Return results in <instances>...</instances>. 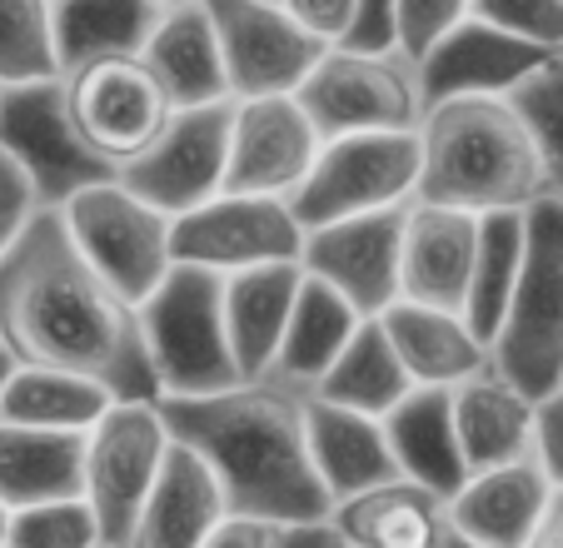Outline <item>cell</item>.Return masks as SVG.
I'll return each mask as SVG.
<instances>
[{"label": "cell", "instance_id": "cell-1", "mask_svg": "<svg viewBox=\"0 0 563 548\" xmlns=\"http://www.w3.org/2000/svg\"><path fill=\"white\" fill-rule=\"evenodd\" d=\"M0 344L21 364H55L100 380L115 399H155L135 305L80 254L55 205L0 250Z\"/></svg>", "mask_w": 563, "mask_h": 548}, {"label": "cell", "instance_id": "cell-2", "mask_svg": "<svg viewBox=\"0 0 563 548\" xmlns=\"http://www.w3.org/2000/svg\"><path fill=\"white\" fill-rule=\"evenodd\" d=\"M170 439L190 443L220 479L224 508L324 518L334 508L305 443V404L275 380H234L210 394H159Z\"/></svg>", "mask_w": 563, "mask_h": 548}, {"label": "cell", "instance_id": "cell-3", "mask_svg": "<svg viewBox=\"0 0 563 548\" xmlns=\"http://www.w3.org/2000/svg\"><path fill=\"white\" fill-rule=\"evenodd\" d=\"M415 200L454 210H523L539 200L543 160L509 96H454L419 110Z\"/></svg>", "mask_w": 563, "mask_h": 548}, {"label": "cell", "instance_id": "cell-4", "mask_svg": "<svg viewBox=\"0 0 563 548\" xmlns=\"http://www.w3.org/2000/svg\"><path fill=\"white\" fill-rule=\"evenodd\" d=\"M489 364L533 399L563 384V200L549 190L523 205V260L489 335Z\"/></svg>", "mask_w": 563, "mask_h": 548}, {"label": "cell", "instance_id": "cell-5", "mask_svg": "<svg viewBox=\"0 0 563 548\" xmlns=\"http://www.w3.org/2000/svg\"><path fill=\"white\" fill-rule=\"evenodd\" d=\"M135 319L159 394H210L240 380L224 335V274L170 260Z\"/></svg>", "mask_w": 563, "mask_h": 548}, {"label": "cell", "instance_id": "cell-6", "mask_svg": "<svg viewBox=\"0 0 563 548\" xmlns=\"http://www.w3.org/2000/svg\"><path fill=\"white\" fill-rule=\"evenodd\" d=\"M419 175V135L415 130H354V135L319 140L305 179L289 190L299 230L324 220H344L360 210L415 200Z\"/></svg>", "mask_w": 563, "mask_h": 548}, {"label": "cell", "instance_id": "cell-7", "mask_svg": "<svg viewBox=\"0 0 563 548\" xmlns=\"http://www.w3.org/2000/svg\"><path fill=\"white\" fill-rule=\"evenodd\" d=\"M170 443L155 399H110V409L86 429L80 453V498L90 504L106 548H130L140 504L155 484L159 453Z\"/></svg>", "mask_w": 563, "mask_h": 548}, {"label": "cell", "instance_id": "cell-8", "mask_svg": "<svg viewBox=\"0 0 563 548\" xmlns=\"http://www.w3.org/2000/svg\"><path fill=\"white\" fill-rule=\"evenodd\" d=\"M319 140L354 135V130H415L419 125V85L415 65L399 51H354L324 45L309 75L295 85Z\"/></svg>", "mask_w": 563, "mask_h": 548}, {"label": "cell", "instance_id": "cell-9", "mask_svg": "<svg viewBox=\"0 0 563 548\" xmlns=\"http://www.w3.org/2000/svg\"><path fill=\"white\" fill-rule=\"evenodd\" d=\"M65 230L110 285L140 305L170 270V215L135 195L120 175L96 179L60 205Z\"/></svg>", "mask_w": 563, "mask_h": 548}, {"label": "cell", "instance_id": "cell-10", "mask_svg": "<svg viewBox=\"0 0 563 548\" xmlns=\"http://www.w3.org/2000/svg\"><path fill=\"white\" fill-rule=\"evenodd\" d=\"M60 100L75 135L86 140L106 165H125L130 155L159 135L170 120V96L159 90L155 70L140 61V51L90 55L60 70Z\"/></svg>", "mask_w": 563, "mask_h": 548}, {"label": "cell", "instance_id": "cell-11", "mask_svg": "<svg viewBox=\"0 0 563 548\" xmlns=\"http://www.w3.org/2000/svg\"><path fill=\"white\" fill-rule=\"evenodd\" d=\"M0 150L25 169L35 200L55 205V210L75 190L115 175V165H106L86 140L75 135L60 100V75L0 85Z\"/></svg>", "mask_w": 563, "mask_h": 548}, {"label": "cell", "instance_id": "cell-12", "mask_svg": "<svg viewBox=\"0 0 563 548\" xmlns=\"http://www.w3.org/2000/svg\"><path fill=\"white\" fill-rule=\"evenodd\" d=\"M299 230L285 195L214 190L210 200L170 215V260L234 274L269 260H299Z\"/></svg>", "mask_w": 563, "mask_h": 548}, {"label": "cell", "instance_id": "cell-13", "mask_svg": "<svg viewBox=\"0 0 563 548\" xmlns=\"http://www.w3.org/2000/svg\"><path fill=\"white\" fill-rule=\"evenodd\" d=\"M230 116L234 96L205 100V106H175L140 155L115 169L135 195L159 205L165 215H180L190 205L210 200L224 185V155H230Z\"/></svg>", "mask_w": 563, "mask_h": 548}, {"label": "cell", "instance_id": "cell-14", "mask_svg": "<svg viewBox=\"0 0 563 548\" xmlns=\"http://www.w3.org/2000/svg\"><path fill=\"white\" fill-rule=\"evenodd\" d=\"M220 41L230 96H285L324 55V41L309 35L279 0H205Z\"/></svg>", "mask_w": 563, "mask_h": 548}, {"label": "cell", "instance_id": "cell-15", "mask_svg": "<svg viewBox=\"0 0 563 548\" xmlns=\"http://www.w3.org/2000/svg\"><path fill=\"white\" fill-rule=\"evenodd\" d=\"M409 205V200H405ZM405 205L360 210L344 220H324L299 240V270L324 280L360 315H379L399 299V234H405Z\"/></svg>", "mask_w": 563, "mask_h": 548}, {"label": "cell", "instance_id": "cell-16", "mask_svg": "<svg viewBox=\"0 0 563 548\" xmlns=\"http://www.w3.org/2000/svg\"><path fill=\"white\" fill-rule=\"evenodd\" d=\"M319 150V130L309 125L295 90L285 96H245L230 116V155H224V185L240 195H285L305 179Z\"/></svg>", "mask_w": 563, "mask_h": 548}, {"label": "cell", "instance_id": "cell-17", "mask_svg": "<svg viewBox=\"0 0 563 548\" xmlns=\"http://www.w3.org/2000/svg\"><path fill=\"white\" fill-rule=\"evenodd\" d=\"M549 55V45H533L523 35L478 21V15H464L415 61L419 110L454 96H509L514 85L539 70Z\"/></svg>", "mask_w": 563, "mask_h": 548}, {"label": "cell", "instance_id": "cell-18", "mask_svg": "<svg viewBox=\"0 0 563 548\" xmlns=\"http://www.w3.org/2000/svg\"><path fill=\"white\" fill-rule=\"evenodd\" d=\"M549 494H553V484L533 453L509 459V464H494V469H474L449 494L454 544H489V548L533 544Z\"/></svg>", "mask_w": 563, "mask_h": 548}, {"label": "cell", "instance_id": "cell-19", "mask_svg": "<svg viewBox=\"0 0 563 548\" xmlns=\"http://www.w3.org/2000/svg\"><path fill=\"white\" fill-rule=\"evenodd\" d=\"M478 215L454 205H405V234H399V299L464 309L468 270H474Z\"/></svg>", "mask_w": 563, "mask_h": 548}, {"label": "cell", "instance_id": "cell-20", "mask_svg": "<svg viewBox=\"0 0 563 548\" xmlns=\"http://www.w3.org/2000/svg\"><path fill=\"white\" fill-rule=\"evenodd\" d=\"M334 524L344 544L360 548H439L454 544L449 524V494L419 484V479H379L350 498H334Z\"/></svg>", "mask_w": 563, "mask_h": 548}, {"label": "cell", "instance_id": "cell-21", "mask_svg": "<svg viewBox=\"0 0 563 548\" xmlns=\"http://www.w3.org/2000/svg\"><path fill=\"white\" fill-rule=\"evenodd\" d=\"M220 514H224V494L214 469L190 443L170 439L165 453H159L155 484H150L145 504H140L130 548H195L210 538Z\"/></svg>", "mask_w": 563, "mask_h": 548}, {"label": "cell", "instance_id": "cell-22", "mask_svg": "<svg viewBox=\"0 0 563 548\" xmlns=\"http://www.w3.org/2000/svg\"><path fill=\"white\" fill-rule=\"evenodd\" d=\"M299 404H305L309 464H314L319 484L330 489V498H350V494H360V489L379 484V479L399 474L379 414L319 399V394H299Z\"/></svg>", "mask_w": 563, "mask_h": 548}, {"label": "cell", "instance_id": "cell-23", "mask_svg": "<svg viewBox=\"0 0 563 548\" xmlns=\"http://www.w3.org/2000/svg\"><path fill=\"white\" fill-rule=\"evenodd\" d=\"M449 390L454 384H409L405 399L379 414L399 474L419 479V484L439 489V494H454L468 479L459 429H454V394Z\"/></svg>", "mask_w": 563, "mask_h": 548}, {"label": "cell", "instance_id": "cell-24", "mask_svg": "<svg viewBox=\"0 0 563 548\" xmlns=\"http://www.w3.org/2000/svg\"><path fill=\"white\" fill-rule=\"evenodd\" d=\"M379 325L415 384H459L489 364V344L464 319V309L394 299L379 309Z\"/></svg>", "mask_w": 563, "mask_h": 548}, {"label": "cell", "instance_id": "cell-25", "mask_svg": "<svg viewBox=\"0 0 563 548\" xmlns=\"http://www.w3.org/2000/svg\"><path fill=\"white\" fill-rule=\"evenodd\" d=\"M299 280H305L299 260H269L224 274V335L240 380H265L285 319L295 309Z\"/></svg>", "mask_w": 563, "mask_h": 548}, {"label": "cell", "instance_id": "cell-26", "mask_svg": "<svg viewBox=\"0 0 563 548\" xmlns=\"http://www.w3.org/2000/svg\"><path fill=\"white\" fill-rule=\"evenodd\" d=\"M140 61L155 70L159 90L170 96V106H205V100H224L230 80H224L220 41L205 0H180L165 6L155 21V31L140 45Z\"/></svg>", "mask_w": 563, "mask_h": 548}, {"label": "cell", "instance_id": "cell-27", "mask_svg": "<svg viewBox=\"0 0 563 548\" xmlns=\"http://www.w3.org/2000/svg\"><path fill=\"white\" fill-rule=\"evenodd\" d=\"M449 394H454V429L468 474L533 453V394L504 380L494 364L459 380Z\"/></svg>", "mask_w": 563, "mask_h": 548}, {"label": "cell", "instance_id": "cell-28", "mask_svg": "<svg viewBox=\"0 0 563 548\" xmlns=\"http://www.w3.org/2000/svg\"><path fill=\"white\" fill-rule=\"evenodd\" d=\"M360 319L364 315L350 305V299L334 295L324 280L305 274V280H299V295H295V309H289V319H285V335H279V344H275V359H269V370H265V380L285 384V390H295V394L314 390V380L330 370V359L344 349V339L354 335Z\"/></svg>", "mask_w": 563, "mask_h": 548}, {"label": "cell", "instance_id": "cell-29", "mask_svg": "<svg viewBox=\"0 0 563 548\" xmlns=\"http://www.w3.org/2000/svg\"><path fill=\"white\" fill-rule=\"evenodd\" d=\"M80 453L86 434L0 419V504L25 508L41 498L80 494Z\"/></svg>", "mask_w": 563, "mask_h": 548}, {"label": "cell", "instance_id": "cell-30", "mask_svg": "<svg viewBox=\"0 0 563 548\" xmlns=\"http://www.w3.org/2000/svg\"><path fill=\"white\" fill-rule=\"evenodd\" d=\"M115 394L90 374L55 370V364H21L15 359L5 384H0V419L35 424V429H70L86 434Z\"/></svg>", "mask_w": 563, "mask_h": 548}, {"label": "cell", "instance_id": "cell-31", "mask_svg": "<svg viewBox=\"0 0 563 548\" xmlns=\"http://www.w3.org/2000/svg\"><path fill=\"white\" fill-rule=\"evenodd\" d=\"M409 384L415 380H409L399 354H394L379 315H364L360 325H354V335L344 339V349L330 359V370L319 374L314 390H305V394L350 404V409H364V414H384L389 404L405 399Z\"/></svg>", "mask_w": 563, "mask_h": 548}, {"label": "cell", "instance_id": "cell-32", "mask_svg": "<svg viewBox=\"0 0 563 548\" xmlns=\"http://www.w3.org/2000/svg\"><path fill=\"white\" fill-rule=\"evenodd\" d=\"M159 0H51L60 70L90 55L140 51L159 21Z\"/></svg>", "mask_w": 563, "mask_h": 548}, {"label": "cell", "instance_id": "cell-33", "mask_svg": "<svg viewBox=\"0 0 563 548\" xmlns=\"http://www.w3.org/2000/svg\"><path fill=\"white\" fill-rule=\"evenodd\" d=\"M519 260H523V210L478 215V244H474V270H468V289H464V319L478 329L484 344H489L494 325L504 315V299L514 289Z\"/></svg>", "mask_w": 563, "mask_h": 548}, {"label": "cell", "instance_id": "cell-34", "mask_svg": "<svg viewBox=\"0 0 563 548\" xmlns=\"http://www.w3.org/2000/svg\"><path fill=\"white\" fill-rule=\"evenodd\" d=\"M60 75L51 0H0V85Z\"/></svg>", "mask_w": 563, "mask_h": 548}, {"label": "cell", "instance_id": "cell-35", "mask_svg": "<svg viewBox=\"0 0 563 548\" xmlns=\"http://www.w3.org/2000/svg\"><path fill=\"white\" fill-rule=\"evenodd\" d=\"M509 100L529 125L533 145H539L543 185H549V195L563 200V51H553L539 70L523 75L509 90Z\"/></svg>", "mask_w": 563, "mask_h": 548}, {"label": "cell", "instance_id": "cell-36", "mask_svg": "<svg viewBox=\"0 0 563 548\" xmlns=\"http://www.w3.org/2000/svg\"><path fill=\"white\" fill-rule=\"evenodd\" d=\"M5 544L21 548H90L100 544L96 514L80 494L65 498H41V504L11 508V524H5Z\"/></svg>", "mask_w": 563, "mask_h": 548}, {"label": "cell", "instance_id": "cell-37", "mask_svg": "<svg viewBox=\"0 0 563 548\" xmlns=\"http://www.w3.org/2000/svg\"><path fill=\"white\" fill-rule=\"evenodd\" d=\"M468 15L533 45L563 51V0H468Z\"/></svg>", "mask_w": 563, "mask_h": 548}, {"label": "cell", "instance_id": "cell-38", "mask_svg": "<svg viewBox=\"0 0 563 548\" xmlns=\"http://www.w3.org/2000/svg\"><path fill=\"white\" fill-rule=\"evenodd\" d=\"M468 15V0H394V51L409 65Z\"/></svg>", "mask_w": 563, "mask_h": 548}, {"label": "cell", "instance_id": "cell-39", "mask_svg": "<svg viewBox=\"0 0 563 548\" xmlns=\"http://www.w3.org/2000/svg\"><path fill=\"white\" fill-rule=\"evenodd\" d=\"M289 524L295 518H275V514H250V508H224L214 518L210 548H285L289 544Z\"/></svg>", "mask_w": 563, "mask_h": 548}, {"label": "cell", "instance_id": "cell-40", "mask_svg": "<svg viewBox=\"0 0 563 548\" xmlns=\"http://www.w3.org/2000/svg\"><path fill=\"white\" fill-rule=\"evenodd\" d=\"M533 459L543 464L549 484H563V390L533 399Z\"/></svg>", "mask_w": 563, "mask_h": 548}, {"label": "cell", "instance_id": "cell-41", "mask_svg": "<svg viewBox=\"0 0 563 548\" xmlns=\"http://www.w3.org/2000/svg\"><path fill=\"white\" fill-rule=\"evenodd\" d=\"M35 190H31V179H25V169L15 165L5 150H0V250L15 240V230H21L25 220L35 215Z\"/></svg>", "mask_w": 563, "mask_h": 548}, {"label": "cell", "instance_id": "cell-42", "mask_svg": "<svg viewBox=\"0 0 563 548\" xmlns=\"http://www.w3.org/2000/svg\"><path fill=\"white\" fill-rule=\"evenodd\" d=\"M279 6L324 45H340L354 25V11H360V0H279Z\"/></svg>", "mask_w": 563, "mask_h": 548}, {"label": "cell", "instance_id": "cell-43", "mask_svg": "<svg viewBox=\"0 0 563 548\" xmlns=\"http://www.w3.org/2000/svg\"><path fill=\"white\" fill-rule=\"evenodd\" d=\"M533 544L563 548V484H553V494H549V504H543V518H539V534H533Z\"/></svg>", "mask_w": 563, "mask_h": 548}, {"label": "cell", "instance_id": "cell-44", "mask_svg": "<svg viewBox=\"0 0 563 548\" xmlns=\"http://www.w3.org/2000/svg\"><path fill=\"white\" fill-rule=\"evenodd\" d=\"M11 364H15V359L5 354V344H0V384H5V374H11Z\"/></svg>", "mask_w": 563, "mask_h": 548}, {"label": "cell", "instance_id": "cell-45", "mask_svg": "<svg viewBox=\"0 0 563 548\" xmlns=\"http://www.w3.org/2000/svg\"><path fill=\"white\" fill-rule=\"evenodd\" d=\"M5 524H11V508L0 504V544H5Z\"/></svg>", "mask_w": 563, "mask_h": 548}, {"label": "cell", "instance_id": "cell-46", "mask_svg": "<svg viewBox=\"0 0 563 548\" xmlns=\"http://www.w3.org/2000/svg\"><path fill=\"white\" fill-rule=\"evenodd\" d=\"M159 6H180V0H159Z\"/></svg>", "mask_w": 563, "mask_h": 548}, {"label": "cell", "instance_id": "cell-47", "mask_svg": "<svg viewBox=\"0 0 563 548\" xmlns=\"http://www.w3.org/2000/svg\"><path fill=\"white\" fill-rule=\"evenodd\" d=\"M559 390H563V384H559Z\"/></svg>", "mask_w": 563, "mask_h": 548}]
</instances>
